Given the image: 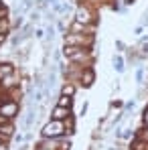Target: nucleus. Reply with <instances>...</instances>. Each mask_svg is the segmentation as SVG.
Masks as SVG:
<instances>
[{
    "label": "nucleus",
    "instance_id": "nucleus-15",
    "mask_svg": "<svg viewBox=\"0 0 148 150\" xmlns=\"http://www.w3.org/2000/svg\"><path fill=\"white\" fill-rule=\"evenodd\" d=\"M114 65H116V69H118V71H122L124 67V61H122V57H114Z\"/></svg>",
    "mask_w": 148,
    "mask_h": 150
},
{
    "label": "nucleus",
    "instance_id": "nucleus-1",
    "mask_svg": "<svg viewBox=\"0 0 148 150\" xmlns=\"http://www.w3.org/2000/svg\"><path fill=\"white\" fill-rule=\"evenodd\" d=\"M63 59L67 63H75L81 67H93L96 61V51L93 49H81V47H65L63 45Z\"/></svg>",
    "mask_w": 148,
    "mask_h": 150
},
{
    "label": "nucleus",
    "instance_id": "nucleus-5",
    "mask_svg": "<svg viewBox=\"0 0 148 150\" xmlns=\"http://www.w3.org/2000/svg\"><path fill=\"white\" fill-rule=\"evenodd\" d=\"M0 116H4L8 120H16L21 116V101H14L0 96Z\"/></svg>",
    "mask_w": 148,
    "mask_h": 150
},
{
    "label": "nucleus",
    "instance_id": "nucleus-6",
    "mask_svg": "<svg viewBox=\"0 0 148 150\" xmlns=\"http://www.w3.org/2000/svg\"><path fill=\"white\" fill-rule=\"evenodd\" d=\"M77 83H79L81 87H91V85L96 83V69H93V67H83Z\"/></svg>",
    "mask_w": 148,
    "mask_h": 150
},
{
    "label": "nucleus",
    "instance_id": "nucleus-19",
    "mask_svg": "<svg viewBox=\"0 0 148 150\" xmlns=\"http://www.w3.org/2000/svg\"><path fill=\"white\" fill-rule=\"evenodd\" d=\"M4 4H6V2H2V0H0V10H2V8H4Z\"/></svg>",
    "mask_w": 148,
    "mask_h": 150
},
{
    "label": "nucleus",
    "instance_id": "nucleus-18",
    "mask_svg": "<svg viewBox=\"0 0 148 150\" xmlns=\"http://www.w3.org/2000/svg\"><path fill=\"white\" fill-rule=\"evenodd\" d=\"M0 150H8V144H0Z\"/></svg>",
    "mask_w": 148,
    "mask_h": 150
},
{
    "label": "nucleus",
    "instance_id": "nucleus-14",
    "mask_svg": "<svg viewBox=\"0 0 148 150\" xmlns=\"http://www.w3.org/2000/svg\"><path fill=\"white\" fill-rule=\"evenodd\" d=\"M136 138H138V140H142V142H146V144H148V128H146V126H142V128H138V132H136Z\"/></svg>",
    "mask_w": 148,
    "mask_h": 150
},
{
    "label": "nucleus",
    "instance_id": "nucleus-2",
    "mask_svg": "<svg viewBox=\"0 0 148 150\" xmlns=\"http://www.w3.org/2000/svg\"><path fill=\"white\" fill-rule=\"evenodd\" d=\"M65 47H81V49H93L96 35H83V33H65L63 37Z\"/></svg>",
    "mask_w": 148,
    "mask_h": 150
},
{
    "label": "nucleus",
    "instance_id": "nucleus-4",
    "mask_svg": "<svg viewBox=\"0 0 148 150\" xmlns=\"http://www.w3.org/2000/svg\"><path fill=\"white\" fill-rule=\"evenodd\" d=\"M41 136L43 138H61V136H69L65 130V122L63 120H53L49 118L45 126L41 128Z\"/></svg>",
    "mask_w": 148,
    "mask_h": 150
},
{
    "label": "nucleus",
    "instance_id": "nucleus-11",
    "mask_svg": "<svg viewBox=\"0 0 148 150\" xmlns=\"http://www.w3.org/2000/svg\"><path fill=\"white\" fill-rule=\"evenodd\" d=\"M14 71H16V65H14V63H10V61L0 63V81H2V79H6L8 75H12Z\"/></svg>",
    "mask_w": 148,
    "mask_h": 150
},
{
    "label": "nucleus",
    "instance_id": "nucleus-17",
    "mask_svg": "<svg viewBox=\"0 0 148 150\" xmlns=\"http://www.w3.org/2000/svg\"><path fill=\"white\" fill-rule=\"evenodd\" d=\"M6 39H8V33H0V45L6 43Z\"/></svg>",
    "mask_w": 148,
    "mask_h": 150
},
{
    "label": "nucleus",
    "instance_id": "nucleus-12",
    "mask_svg": "<svg viewBox=\"0 0 148 150\" xmlns=\"http://www.w3.org/2000/svg\"><path fill=\"white\" fill-rule=\"evenodd\" d=\"M73 103H75V98H67V96H59V98H57V101H55V105L69 108V110H73Z\"/></svg>",
    "mask_w": 148,
    "mask_h": 150
},
{
    "label": "nucleus",
    "instance_id": "nucleus-9",
    "mask_svg": "<svg viewBox=\"0 0 148 150\" xmlns=\"http://www.w3.org/2000/svg\"><path fill=\"white\" fill-rule=\"evenodd\" d=\"M69 116H73V110H69V108H61V105H53L49 118H53V120H67Z\"/></svg>",
    "mask_w": 148,
    "mask_h": 150
},
{
    "label": "nucleus",
    "instance_id": "nucleus-3",
    "mask_svg": "<svg viewBox=\"0 0 148 150\" xmlns=\"http://www.w3.org/2000/svg\"><path fill=\"white\" fill-rule=\"evenodd\" d=\"M73 21L81 23V25H98V14H96V10L87 2H81V4L75 6Z\"/></svg>",
    "mask_w": 148,
    "mask_h": 150
},
{
    "label": "nucleus",
    "instance_id": "nucleus-7",
    "mask_svg": "<svg viewBox=\"0 0 148 150\" xmlns=\"http://www.w3.org/2000/svg\"><path fill=\"white\" fill-rule=\"evenodd\" d=\"M14 136H16V126H14V122H12V120L0 126V140H2L4 144H8Z\"/></svg>",
    "mask_w": 148,
    "mask_h": 150
},
{
    "label": "nucleus",
    "instance_id": "nucleus-13",
    "mask_svg": "<svg viewBox=\"0 0 148 150\" xmlns=\"http://www.w3.org/2000/svg\"><path fill=\"white\" fill-rule=\"evenodd\" d=\"M130 150H148V144L142 142V140H138V138H134L130 142Z\"/></svg>",
    "mask_w": 148,
    "mask_h": 150
},
{
    "label": "nucleus",
    "instance_id": "nucleus-20",
    "mask_svg": "<svg viewBox=\"0 0 148 150\" xmlns=\"http://www.w3.org/2000/svg\"><path fill=\"white\" fill-rule=\"evenodd\" d=\"M0 144H4V142H2V140H0Z\"/></svg>",
    "mask_w": 148,
    "mask_h": 150
},
{
    "label": "nucleus",
    "instance_id": "nucleus-10",
    "mask_svg": "<svg viewBox=\"0 0 148 150\" xmlns=\"http://www.w3.org/2000/svg\"><path fill=\"white\" fill-rule=\"evenodd\" d=\"M77 93V83H71V81H65L59 89V96H67V98H75Z\"/></svg>",
    "mask_w": 148,
    "mask_h": 150
},
{
    "label": "nucleus",
    "instance_id": "nucleus-8",
    "mask_svg": "<svg viewBox=\"0 0 148 150\" xmlns=\"http://www.w3.org/2000/svg\"><path fill=\"white\" fill-rule=\"evenodd\" d=\"M98 25H81L77 21H71V25L67 28V33H83V35H96Z\"/></svg>",
    "mask_w": 148,
    "mask_h": 150
},
{
    "label": "nucleus",
    "instance_id": "nucleus-16",
    "mask_svg": "<svg viewBox=\"0 0 148 150\" xmlns=\"http://www.w3.org/2000/svg\"><path fill=\"white\" fill-rule=\"evenodd\" d=\"M142 126H146V128H148V105L144 108V112H142Z\"/></svg>",
    "mask_w": 148,
    "mask_h": 150
}]
</instances>
